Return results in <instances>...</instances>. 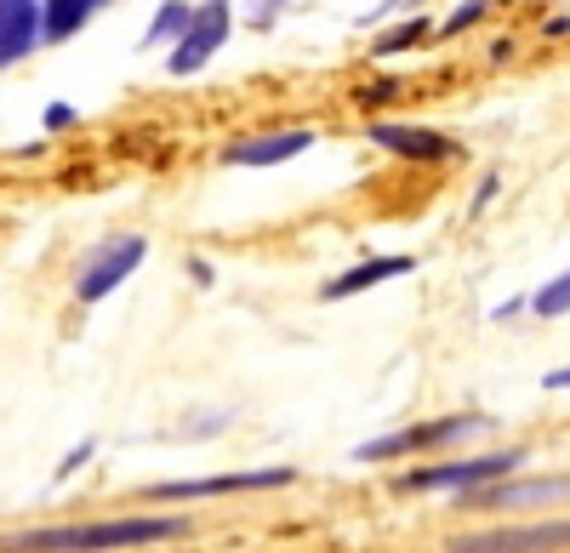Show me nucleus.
Instances as JSON below:
<instances>
[{
  "instance_id": "f3484780",
  "label": "nucleus",
  "mask_w": 570,
  "mask_h": 553,
  "mask_svg": "<svg viewBox=\"0 0 570 553\" xmlns=\"http://www.w3.org/2000/svg\"><path fill=\"white\" fill-rule=\"evenodd\" d=\"M485 18H491V0H462V7H456V12H451V18H445V23L434 29V34L456 40V34H468V29H480Z\"/></svg>"
},
{
  "instance_id": "0eeeda50",
  "label": "nucleus",
  "mask_w": 570,
  "mask_h": 553,
  "mask_svg": "<svg viewBox=\"0 0 570 553\" xmlns=\"http://www.w3.org/2000/svg\"><path fill=\"white\" fill-rule=\"evenodd\" d=\"M570 496V474H542V480H491V485H473L462 491L456 508L468 514H508V508H548V502Z\"/></svg>"
},
{
  "instance_id": "b1692460",
  "label": "nucleus",
  "mask_w": 570,
  "mask_h": 553,
  "mask_svg": "<svg viewBox=\"0 0 570 553\" xmlns=\"http://www.w3.org/2000/svg\"><path fill=\"white\" fill-rule=\"evenodd\" d=\"M268 7H279V0H268Z\"/></svg>"
},
{
  "instance_id": "4be33fe9",
  "label": "nucleus",
  "mask_w": 570,
  "mask_h": 553,
  "mask_svg": "<svg viewBox=\"0 0 570 553\" xmlns=\"http://www.w3.org/2000/svg\"><path fill=\"white\" fill-rule=\"evenodd\" d=\"M86 456H91V445H86V440H80V445H75V451H69V463H63V468H58V474H75V468H80V463H86Z\"/></svg>"
},
{
  "instance_id": "a211bd4d",
  "label": "nucleus",
  "mask_w": 570,
  "mask_h": 553,
  "mask_svg": "<svg viewBox=\"0 0 570 553\" xmlns=\"http://www.w3.org/2000/svg\"><path fill=\"white\" fill-rule=\"evenodd\" d=\"M80 115H75V103H52L46 109V131H63V126H75Z\"/></svg>"
},
{
  "instance_id": "6e6552de",
  "label": "nucleus",
  "mask_w": 570,
  "mask_h": 553,
  "mask_svg": "<svg viewBox=\"0 0 570 553\" xmlns=\"http://www.w3.org/2000/svg\"><path fill=\"white\" fill-rule=\"evenodd\" d=\"M292 468H252V474H206V480H171V485H149V502H188V496H234V491H279L292 485Z\"/></svg>"
},
{
  "instance_id": "1a4fd4ad",
  "label": "nucleus",
  "mask_w": 570,
  "mask_h": 553,
  "mask_svg": "<svg viewBox=\"0 0 570 553\" xmlns=\"http://www.w3.org/2000/svg\"><path fill=\"white\" fill-rule=\"evenodd\" d=\"M371 144L389 149L400 160H416V166H440L456 155V144L434 126H411V120H371Z\"/></svg>"
},
{
  "instance_id": "4468645a",
  "label": "nucleus",
  "mask_w": 570,
  "mask_h": 553,
  "mask_svg": "<svg viewBox=\"0 0 570 553\" xmlns=\"http://www.w3.org/2000/svg\"><path fill=\"white\" fill-rule=\"evenodd\" d=\"M188 18H195V7H188V0H160L155 18H149V29H142V52H160V46H171V40L188 29Z\"/></svg>"
},
{
  "instance_id": "ddd939ff",
  "label": "nucleus",
  "mask_w": 570,
  "mask_h": 553,
  "mask_svg": "<svg viewBox=\"0 0 570 553\" xmlns=\"http://www.w3.org/2000/svg\"><path fill=\"white\" fill-rule=\"evenodd\" d=\"M98 7H109V0H40V29H46V40H75L86 23H91V12Z\"/></svg>"
},
{
  "instance_id": "7ed1b4c3",
  "label": "nucleus",
  "mask_w": 570,
  "mask_h": 553,
  "mask_svg": "<svg viewBox=\"0 0 570 553\" xmlns=\"http://www.w3.org/2000/svg\"><path fill=\"white\" fill-rule=\"evenodd\" d=\"M228 29H234V7L228 0H200L195 18H188V29L171 40V58H166V75L188 80V75H200L223 46H228Z\"/></svg>"
},
{
  "instance_id": "f8f14e48",
  "label": "nucleus",
  "mask_w": 570,
  "mask_h": 553,
  "mask_svg": "<svg viewBox=\"0 0 570 553\" xmlns=\"http://www.w3.org/2000/svg\"><path fill=\"white\" fill-rule=\"evenodd\" d=\"M411 268H416V257H365V263L343 268L337 280H325L320 297H325V303H343V297H360V292H371V286L400 280V274H411Z\"/></svg>"
},
{
  "instance_id": "dca6fc26",
  "label": "nucleus",
  "mask_w": 570,
  "mask_h": 553,
  "mask_svg": "<svg viewBox=\"0 0 570 553\" xmlns=\"http://www.w3.org/2000/svg\"><path fill=\"white\" fill-rule=\"evenodd\" d=\"M531 314H537V319H564V314H570V268L553 274L542 292H531Z\"/></svg>"
},
{
  "instance_id": "412c9836",
  "label": "nucleus",
  "mask_w": 570,
  "mask_h": 553,
  "mask_svg": "<svg viewBox=\"0 0 570 553\" xmlns=\"http://www.w3.org/2000/svg\"><path fill=\"white\" fill-rule=\"evenodd\" d=\"M542 388H548V394H570V365H559V372H548V377H542Z\"/></svg>"
},
{
  "instance_id": "5701e85b",
  "label": "nucleus",
  "mask_w": 570,
  "mask_h": 553,
  "mask_svg": "<svg viewBox=\"0 0 570 553\" xmlns=\"http://www.w3.org/2000/svg\"><path fill=\"white\" fill-rule=\"evenodd\" d=\"M497 189H502V182H497V177H485V182H480V195H473V211H480V206H485Z\"/></svg>"
},
{
  "instance_id": "20e7f679",
  "label": "nucleus",
  "mask_w": 570,
  "mask_h": 553,
  "mask_svg": "<svg viewBox=\"0 0 570 553\" xmlns=\"http://www.w3.org/2000/svg\"><path fill=\"white\" fill-rule=\"evenodd\" d=\"M519 463H525V451H491V456H456V463H434V468H416L400 480L405 496L416 491H473V485H491L502 474H519Z\"/></svg>"
},
{
  "instance_id": "2eb2a0df",
  "label": "nucleus",
  "mask_w": 570,
  "mask_h": 553,
  "mask_svg": "<svg viewBox=\"0 0 570 553\" xmlns=\"http://www.w3.org/2000/svg\"><path fill=\"white\" fill-rule=\"evenodd\" d=\"M428 34H434V23H428L422 12H405V23H394V29H383L371 40V52L376 58H400V52H411V46H422Z\"/></svg>"
},
{
  "instance_id": "9d476101",
  "label": "nucleus",
  "mask_w": 570,
  "mask_h": 553,
  "mask_svg": "<svg viewBox=\"0 0 570 553\" xmlns=\"http://www.w3.org/2000/svg\"><path fill=\"white\" fill-rule=\"evenodd\" d=\"M314 149L308 126H285V131H257V137H234L223 149V166H285Z\"/></svg>"
},
{
  "instance_id": "39448f33",
  "label": "nucleus",
  "mask_w": 570,
  "mask_h": 553,
  "mask_svg": "<svg viewBox=\"0 0 570 553\" xmlns=\"http://www.w3.org/2000/svg\"><path fill=\"white\" fill-rule=\"evenodd\" d=\"M142 257H149V240H142V235H115V240H104L98 251L80 263L75 297H80V303H104L109 292H120L131 274L142 268Z\"/></svg>"
},
{
  "instance_id": "f257e3e1",
  "label": "nucleus",
  "mask_w": 570,
  "mask_h": 553,
  "mask_svg": "<svg viewBox=\"0 0 570 553\" xmlns=\"http://www.w3.org/2000/svg\"><path fill=\"white\" fill-rule=\"evenodd\" d=\"M171 536H183V520L126 514V520H86V525H46L23 536H0V553H115V547L171 542Z\"/></svg>"
},
{
  "instance_id": "6ab92c4d",
  "label": "nucleus",
  "mask_w": 570,
  "mask_h": 553,
  "mask_svg": "<svg viewBox=\"0 0 570 553\" xmlns=\"http://www.w3.org/2000/svg\"><path fill=\"white\" fill-rule=\"evenodd\" d=\"M360 98H365V103L376 109V103H389V98H400V80H376L371 91H360Z\"/></svg>"
},
{
  "instance_id": "423d86ee",
  "label": "nucleus",
  "mask_w": 570,
  "mask_h": 553,
  "mask_svg": "<svg viewBox=\"0 0 570 553\" xmlns=\"http://www.w3.org/2000/svg\"><path fill=\"white\" fill-rule=\"evenodd\" d=\"M445 553H570V520L491 525V531H473V536H451Z\"/></svg>"
},
{
  "instance_id": "f03ea898",
  "label": "nucleus",
  "mask_w": 570,
  "mask_h": 553,
  "mask_svg": "<svg viewBox=\"0 0 570 553\" xmlns=\"http://www.w3.org/2000/svg\"><path fill=\"white\" fill-rule=\"evenodd\" d=\"M491 417H480V411H468V417H434V423H416V428H394L383 440H365L354 456L360 463H394V456H422V451H445L451 440H473L485 434Z\"/></svg>"
},
{
  "instance_id": "aec40b11",
  "label": "nucleus",
  "mask_w": 570,
  "mask_h": 553,
  "mask_svg": "<svg viewBox=\"0 0 570 553\" xmlns=\"http://www.w3.org/2000/svg\"><path fill=\"white\" fill-rule=\"evenodd\" d=\"M416 7H422V0H383L371 18H400V12H416Z\"/></svg>"
},
{
  "instance_id": "9b49d317",
  "label": "nucleus",
  "mask_w": 570,
  "mask_h": 553,
  "mask_svg": "<svg viewBox=\"0 0 570 553\" xmlns=\"http://www.w3.org/2000/svg\"><path fill=\"white\" fill-rule=\"evenodd\" d=\"M35 46H46L40 0H0V69L35 58Z\"/></svg>"
}]
</instances>
